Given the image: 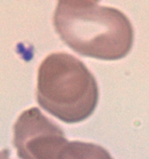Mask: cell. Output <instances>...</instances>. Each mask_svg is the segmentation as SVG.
<instances>
[{
	"mask_svg": "<svg viewBox=\"0 0 149 159\" xmlns=\"http://www.w3.org/2000/svg\"><path fill=\"white\" fill-rule=\"evenodd\" d=\"M53 24L62 41L81 55L102 60H119L131 50L132 23L119 9L99 2L58 1Z\"/></svg>",
	"mask_w": 149,
	"mask_h": 159,
	"instance_id": "cell-1",
	"label": "cell"
},
{
	"mask_svg": "<svg viewBox=\"0 0 149 159\" xmlns=\"http://www.w3.org/2000/svg\"><path fill=\"white\" fill-rule=\"evenodd\" d=\"M36 96L40 107L51 115L75 124L93 114L99 88L83 62L66 52H54L39 66Z\"/></svg>",
	"mask_w": 149,
	"mask_h": 159,
	"instance_id": "cell-2",
	"label": "cell"
},
{
	"mask_svg": "<svg viewBox=\"0 0 149 159\" xmlns=\"http://www.w3.org/2000/svg\"><path fill=\"white\" fill-rule=\"evenodd\" d=\"M68 142L63 130L37 107L24 110L13 127V144L20 159H54Z\"/></svg>",
	"mask_w": 149,
	"mask_h": 159,
	"instance_id": "cell-3",
	"label": "cell"
},
{
	"mask_svg": "<svg viewBox=\"0 0 149 159\" xmlns=\"http://www.w3.org/2000/svg\"><path fill=\"white\" fill-rule=\"evenodd\" d=\"M54 159H113L102 146L82 141H68Z\"/></svg>",
	"mask_w": 149,
	"mask_h": 159,
	"instance_id": "cell-4",
	"label": "cell"
},
{
	"mask_svg": "<svg viewBox=\"0 0 149 159\" xmlns=\"http://www.w3.org/2000/svg\"><path fill=\"white\" fill-rule=\"evenodd\" d=\"M9 155H10V152L9 149H3L0 151V159H10Z\"/></svg>",
	"mask_w": 149,
	"mask_h": 159,
	"instance_id": "cell-5",
	"label": "cell"
}]
</instances>
